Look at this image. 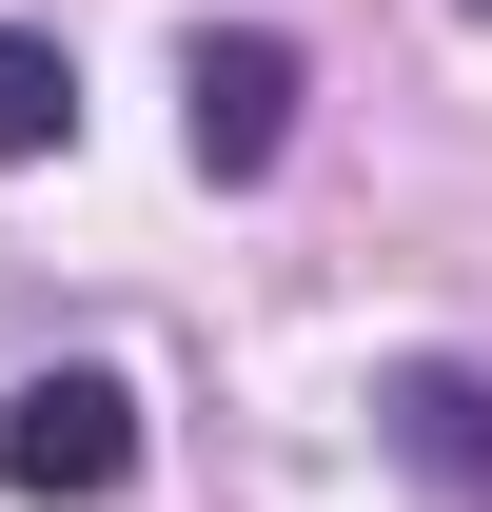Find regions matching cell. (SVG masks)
Returning a JSON list of instances; mask_svg holds the SVG:
<instances>
[{"label":"cell","mask_w":492,"mask_h":512,"mask_svg":"<svg viewBox=\"0 0 492 512\" xmlns=\"http://www.w3.org/2000/svg\"><path fill=\"white\" fill-rule=\"evenodd\" d=\"M178 138H197V178H276V138H296V40H276V20L197 40L178 60Z\"/></svg>","instance_id":"cell-2"},{"label":"cell","mask_w":492,"mask_h":512,"mask_svg":"<svg viewBox=\"0 0 492 512\" xmlns=\"http://www.w3.org/2000/svg\"><path fill=\"white\" fill-rule=\"evenodd\" d=\"M119 473H138V394H119V375H20V394H0V493L99 512Z\"/></svg>","instance_id":"cell-1"},{"label":"cell","mask_w":492,"mask_h":512,"mask_svg":"<svg viewBox=\"0 0 492 512\" xmlns=\"http://www.w3.org/2000/svg\"><path fill=\"white\" fill-rule=\"evenodd\" d=\"M473 20H492V0H473Z\"/></svg>","instance_id":"cell-5"},{"label":"cell","mask_w":492,"mask_h":512,"mask_svg":"<svg viewBox=\"0 0 492 512\" xmlns=\"http://www.w3.org/2000/svg\"><path fill=\"white\" fill-rule=\"evenodd\" d=\"M374 434L414 453L433 493H492V375L473 355H394V375H374Z\"/></svg>","instance_id":"cell-3"},{"label":"cell","mask_w":492,"mask_h":512,"mask_svg":"<svg viewBox=\"0 0 492 512\" xmlns=\"http://www.w3.org/2000/svg\"><path fill=\"white\" fill-rule=\"evenodd\" d=\"M60 138H79V60L40 20H0V158H60Z\"/></svg>","instance_id":"cell-4"}]
</instances>
